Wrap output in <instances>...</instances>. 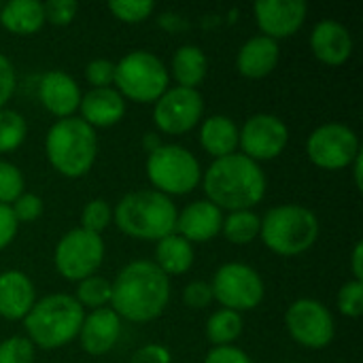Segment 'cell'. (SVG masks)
I'll return each instance as SVG.
<instances>
[{"mask_svg":"<svg viewBox=\"0 0 363 363\" xmlns=\"http://www.w3.org/2000/svg\"><path fill=\"white\" fill-rule=\"evenodd\" d=\"M170 302V279L149 259L128 264L111 283V306L130 323L157 319Z\"/></svg>","mask_w":363,"mask_h":363,"instance_id":"6da1fadb","label":"cell"},{"mask_svg":"<svg viewBox=\"0 0 363 363\" xmlns=\"http://www.w3.org/2000/svg\"><path fill=\"white\" fill-rule=\"evenodd\" d=\"M202 187L208 202L221 211H251L266 196V174L257 162L242 153H232L208 166Z\"/></svg>","mask_w":363,"mask_h":363,"instance_id":"7a4b0ae2","label":"cell"},{"mask_svg":"<svg viewBox=\"0 0 363 363\" xmlns=\"http://www.w3.org/2000/svg\"><path fill=\"white\" fill-rule=\"evenodd\" d=\"M177 217L174 202L155 189L125 194L113 211V221L125 236L155 242L174 234Z\"/></svg>","mask_w":363,"mask_h":363,"instance_id":"3957f363","label":"cell"},{"mask_svg":"<svg viewBox=\"0 0 363 363\" xmlns=\"http://www.w3.org/2000/svg\"><path fill=\"white\" fill-rule=\"evenodd\" d=\"M83 306L68 294H53L38 300L23 317L26 338L40 349H62L70 345L83 325Z\"/></svg>","mask_w":363,"mask_h":363,"instance_id":"277c9868","label":"cell"},{"mask_svg":"<svg viewBox=\"0 0 363 363\" xmlns=\"http://www.w3.org/2000/svg\"><path fill=\"white\" fill-rule=\"evenodd\" d=\"M49 164L68 179L85 177L98 157V136L81 117L57 119L45 138Z\"/></svg>","mask_w":363,"mask_h":363,"instance_id":"5b68a950","label":"cell"},{"mask_svg":"<svg viewBox=\"0 0 363 363\" xmlns=\"http://www.w3.org/2000/svg\"><path fill=\"white\" fill-rule=\"evenodd\" d=\"M264 245L283 257H296L308 251L319 238L317 215L300 204H281L270 208L259 228Z\"/></svg>","mask_w":363,"mask_h":363,"instance_id":"8992f818","label":"cell"},{"mask_svg":"<svg viewBox=\"0 0 363 363\" xmlns=\"http://www.w3.org/2000/svg\"><path fill=\"white\" fill-rule=\"evenodd\" d=\"M117 91L132 102H155L170 83L168 68L151 51H132L115 64Z\"/></svg>","mask_w":363,"mask_h":363,"instance_id":"52a82bcc","label":"cell"},{"mask_svg":"<svg viewBox=\"0 0 363 363\" xmlns=\"http://www.w3.org/2000/svg\"><path fill=\"white\" fill-rule=\"evenodd\" d=\"M147 177L164 196H185L202 181V170L191 151L181 145H162L147 157Z\"/></svg>","mask_w":363,"mask_h":363,"instance_id":"ba28073f","label":"cell"},{"mask_svg":"<svg viewBox=\"0 0 363 363\" xmlns=\"http://www.w3.org/2000/svg\"><path fill=\"white\" fill-rule=\"evenodd\" d=\"M53 262L57 272L66 281H85L94 277V272L104 262V240L100 234L87 232L83 228H74L66 232L55 245Z\"/></svg>","mask_w":363,"mask_h":363,"instance_id":"9c48e42d","label":"cell"},{"mask_svg":"<svg viewBox=\"0 0 363 363\" xmlns=\"http://www.w3.org/2000/svg\"><path fill=\"white\" fill-rule=\"evenodd\" d=\"M211 289L213 300H217L223 308L234 313H247L257 308L266 294L264 281L257 274V270L240 262L223 264L215 272Z\"/></svg>","mask_w":363,"mask_h":363,"instance_id":"30bf717a","label":"cell"},{"mask_svg":"<svg viewBox=\"0 0 363 363\" xmlns=\"http://www.w3.org/2000/svg\"><path fill=\"white\" fill-rule=\"evenodd\" d=\"M359 138L345 123H325L306 140L308 160L323 170L349 168L359 155Z\"/></svg>","mask_w":363,"mask_h":363,"instance_id":"8fae6325","label":"cell"},{"mask_svg":"<svg viewBox=\"0 0 363 363\" xmlns=\"http://www.w3.org/2000/svg\"><path fill=\"white\" fill-rule=\"evenodd\" d=\"M289 336L306 349H325L334 340V317L325 304L313 298L296 300L285 313Z\"/></svg>","mask_w":363,"mask_h":363,"instance_id":"7c38bea8","label":"cell"},{"mask_svg":"<svg viewBox=\"0 0 363 363\" xmlns=\"http://www.w3.org/2000/svg\"><path fill=\"white\" fill-rule=\"evenodd\" d=\"M204 115V98L198 89L168 87L153 106V123L164 134H185Z\"/></svg>","mask_w":363,"mask_h":363,"instance_id":"4fadbf2b","label":"cell"},{"mask_svg":"<svg viewBox=\"0 0 363 363\" xmlns=\"http://www.w3.org/2000/svg\"><path fill=\"white\" fill-rule=\"evenodd\" d=\"M289 143V130L283 119L270 113H257L238 130V147L242 155L253 162H268L279 157Z\"/></svg>","mask_w":363,"mask_h":363,"instance_id":"5bb4252c","label":"cell"},{"mask_svg":"<svg viewBox=\"0 0 363 363\" xmlns=\"http://www.w3.org/2000/svg\"><path fill=\"white\" fill-rule=\"evenodd\" d=\"M308 4L304 0H268L253 6L255 21L264 36L272 40L289 38L306 21Z\"/></svg>","mask_w":363,"mask_h":363,"instance_id":"9a60e30c","label":"cell"},{"mask_svg":"<svg viewBox=\"0 0 363 363\" xmlns=\"http://www.w3.org/2000/svg\"><path fill=\"white\" fill-rule=\"evenodd\" d=\"M38 98L40 104L57 119H68L74 117V111L81 104V89L77 81L62 72V70H51L43 74L40 85H38Z\"/></svg>","mask_w":363,"mask_h":363,"instance_id":"2e32d148","label":"cell"},{"mask_svg":"<svg viewBox=\"0 0 363 363\" xmlns=\"http://www.w3.org/2000/svg\"><path fill=\"white\" fill-rule=\"evenodd\" d=\"M119 336H121V319L108 306L91 311L83 319V325L79 330V340L83 351L94 357L108 353L117 345Z\"/></svg>","mask_w":363,"mask_h":363,"instance_id":"e0dca14e","label":"cell"},{"mask_svg":"<svg viewBox=\"0 0 363 363\" xmlns=\"http://www.w3.org/2000/svg\"><path fill=\"white\" fill-rule=\"evenodd\" d=\"M223 225V211L208 200H198L185 206L177 217V234L187 242H208Z\"/></svg>","mask_w":363,"mask_h":363,"instance_id":"ac0fdd59","label":"cell"},{"mask_svg":"<svg viewBox=\"0 0 363 363\" xmlns=\"http://www.w3.org/2000/svg\"><path fill=\"white\" fill-rule=\"evenodd\" d=\"M311 49L319 62L328 66H340L353 53V38L342 23L325 19L315 26L311 34Z\"/></svg>","mask_w":363,"mask_h":363,"instance_id":"d6986e66","label":"cell"},{"mask_svg":"<svg viewBox=\"0 0 363 363\" xmlns=\"http://www.w3.org/2000/svg\"><path fill=\"white\" fill-rule=\"evenodd\" d=\"M81 119L96 128H111L119 123L125 115V98L115 87L89 89L79 104Z\"/></svg>","mask_w":363,"mask_h":363,"instance_id":"ffe728a7","label":"cell"},{"mask_svg":"<svg viewBox=\"0 0 363 363\" xmlns=\"http://www.w3.org/2000/svg\"><path fill=\"white\" fill-rule=\"evenodd\" d=\"M36 304V291L32 281L19 270H6L0 274V317L19 321Z\"/></svg>","mask_w":363,"mask_h":363,"instance_id":"44dd1931","label":"cell"},{"mask_svg":"<svg viewBox=\"0 0 363 363\" xmlns=\"http://www.w3.org/2000/svg\"><path fill=\"white\" fill-rule=\"evenodd\" d=\"M279 43L259 34L249 38L236 57V68L247 79H264L279 64Z\"/></svg>","mask_w":363,"mask_h":363,"instance_id":"7402d4cb","label":"cell"},{"mask_svg":"<svg viewBox=\"0 0 363 363\" xmlns=\"http://www.w3.org/2000/svg\"><path fill=\"white\" fill-rule=\"evenodd\" d=\"M200 145L215 160L236 153L238 149V128L225 115H213L204 119L200 128Z\"/></svg>","mask_w":363,"mask_h":363,"instance_id":"603a6c76","label":"cell"},{"mask_svg":"<svg viewBox=\"0 0 363 363\" xmlns=\"http://www.w3.org/2000/svg\"><path fill=\"white\" fill-rule=\"evenodd\" d=\"M168 279L170 277H181L189 272L194 266V245L187 242L183 236L177 232L157 240L155 247V262H153Z\"/></svg>","mask_w":363,"mask_h":363,"instance_id":"cb8c5ba5","label":"cell"},{"mask_svg":"<svg viewBox=\"0 0 363 363\" xmlns=\"http://www.w3.org/2000/svg\"><path fill=\"white\" fill-rule=\"evenodd\" d=\"M0 23L4 30L28 36L43 28L45 11L43 4L36 0H13L0 6Z\"/></svg>","mask_w":363,"mask_h":363,"instance_id":"d4e9b609","label":"cell"},{"mask_svg":"<svg viewBox=\"0 0 363 363\" xmlns=\"http://www.w3.org/2000/svg\"><path fill=\"white\" fill-rule=\"evenodd\" d=\"M208 70V60L206 53L196 47V45H183L177 49L172 57V77L179 83V87L196 89Z\"/></svg>","mask_w":363,"mask_h":363,"instance_id":"484cf974","label":"cell"},{"mask_svg":"<svg viewBox=\"0 0 363 363\" xmlns=\"http://www.w3.org/2000/svg\"><path fill=\"white\" fill-rule=\"evenodd\" d=\"M242 334V317L240 313L221 308L213 313L206 321V338L215 347H230Z\"/></svg>","mask_w":363,"mask_h":363,"instance_id":"4316f807","label":"cell"},{"mask_svg":"<svg viewBox=\"0 0 363 363\" xmlns=\"http://www.w3.org/2000/svg\"><path fill=\"white\" fill-rule=\"evenodd\" d=\"M262 217L253 211H234L228 217H223L221 232L225 238L234 245H249L259 236Z\"/></svg>","mask_w":363,"mask_h":363,"instance_id":"83f0119b","label":"cell"},{"mask_svg":"<svg viewBox=\"0 0 363 363\" xmlns=\"http://www.w3.org/2000/svg\"><path fill=\"white\" fill-rule=\"evenodd\" d=\"M26 119L11 108H0V153L15 151L26 140Z\"/></svg>","mask_w":363,"mask_h":363,"instance_id":"f1b7e54d","label":"cell"},{"mask_svg":"<svg viewBox=\"0 0 363 363\" xmlns=\"http://www.w3.org/2000/svg\"><path fill=\"white\" fill-rule=\"evenodd\" d=\"M83 308H104L111 302V283L102 277H89L79 283L77 287V298H74Z\"/></svg>","mask_w":363,"mask_h":363,"instance_id":"f546056e","label":"cell"},{"mask_svg":"<svg viewBox=\"0 0 363 363\" xmlns=\"http://www.w3.org/2000/svg\"><path fill=\"white\" fill-rule=\"evenodd\" d=\"M108 11L125 23H140L151 17L155 11V2L151 0H113L108 4Z\"/></svg>","mask_w":363,"mask_h":363,"instance_id":"4dcf8cb0","label":"cell"},{"mask_svg":"<svg viewBox=\"0 0 363 363\" xmlns=\"http://www.w3.org/2000/svg\"><path fill=\"white\" fill-rule=\"evenodd\" d=\"M111 221H113V211H111L108 202L102 198L89 200L81 213V228L87 232H94V234H102Z\"/></svg>","mask_w":363,"mask_h":363,"instance_id":"1f68e13d","label":"cell"},{"mask_svg":"<svg viewBox=\"0 0 363 363\" xmlns=\"http://www.w3.org/2000/svg\"><path fill=\"white\" fill-rule=\"evenodd\" d=\"M23 174L11 162H0V204L11 206L23 194Z\"/></svg>","mask_w":363,"mask_h":363,"instance_id":"d6a6232c","label":"cell"},{"mask_svg":"<svg viewBox=\"0 0 363 363\" xmlns=\"http://www.w3.org/2000/svg\"><path fill=\"white\" fill-rule=\"evenodd\" d=\"M34 345L26 336H11L0 345V363H32Z\"/></svg>","mask_w":363,"mask_h":363,"instance_id":"836d02e7","label":"cell"},{"mask_svg":"<svg viewBox=\"0 0 363 363\" xmlns=\"http://www.w3.org/2000/svg\"><path fill=\"white\" fill-rule=\"evenodd\" d=\"M338 311L345 317L357 319L363 311V283L362 281H349L338 291Z\"/></svg>","mask_w":363,"mask_h":363,"instance_id":"e575fe53","label":"cell"},{"mask_svg":"<svg viewBox=\"0 0 363 363\" xmlns=\"http://www.w3.org/2000/svg\"><path fill=\"white\" fill-rule=\"evenodd\" d=\"M45 11V21L53 26H68L79 11V4L74 0H49L43 4Z\"/></svg>","mask_w":363,"mask_h":363,"instance_id":"d590c367","label":"cell"},{"mask_svg":"<svg viewBox=\"0 0 363 363\" xmlns=\"http://www.w3.org/2000/svg\"><path fill=\"white\" fill-rule=\"evenodd\" d=\"M11 211L17 219V223H32L43 215V200L34 194H21L13 204Z\"/></svg>","mask_w":363,"mask_h":363,"instance_id":"8d00e7d4","label":"cell"},{"mask_svg":"<svg viewBox=\"0 0 363 363\" xmlns=\"http://www.w3.org/2000/svg\"><path fill=\"white\" fill-rule=\"evenodd\" d=\"M85 79L91 85V89L111 87L115 81V64L108 60H91L85 66Z\"/></svg>","mask_w":363,"mask_h":363,"instance_id":"74e56055","label":"cell"},{"mask_svg":"<svg viewBox=\"0 0 363 363\" xmlns=\"http://www.w3.org/2000/svg\"><path fill=\"white\" fill-rule=\"evenodd\" d=\"M183 302L189 306V308H196V311H202L206 308L211 302H213V289H211V283H204V281H194L185 287L183 291Z\"/></svg>","mask_w":363,"mask_h":363,"instance_id":"f35d334b","label":"cell"},{"mask_svg":"<svg viewBox=\"0 0 363 363\" xmlns=\"http://www.w3.org/2000/svg\"><path fill=\"white\" fill-rule=\"evenodd\" d=\"M15 87H17L15 68L11 60L0 53V108H4V104L11 100V96L15 94Z\"/></svg>","mask_w":363,"mask_h":363,"instance_id":"ab89813d","label":"cell"},{"mask_svg":"<svg viewBox=\"0 0 363 363\" xmlns=\"http://www.w3.org/2000/svg\"><path fill=\"white\" fill-rule=\"evenodd\" d=\"M204 363H253V362H251V357H249L242 349H238V347L230 345V347H215V349H211V351H208V355H206V359H204Z\"/></svg>","mask_w":363,"mask_h":363,"instance_id":"60d3db41","label":"cell"},{"mask_svg":"<svg viewBox=\"0 0 363 363\" xmlns=\"http://www.w3.org/2000/svg\"><path fill=\"white\" fill-rule=\"evenodd\" d=\"M130 363H172V355L162 345H145L134 351Z\"/></svg>","mask_w":363,"mask_h":363,"instance_id":"b9f144b4","label":"cell"},{"mask_svg":"<svg viewBox=\"0 0 363 363\" xmlns=\"http://www.w3.org/2000/svg\"><path fill=\"white\" fill-rule=\"evenodd\" d=\"M17 230H19V223L11 211V206L6 204H0V251L6 249L15 236H17Z\"/></svg>","mask_w":363,"mask_h":363,"instance_id":"7bdbcfd3","label":"cell"},{"mask_svg":"<svg viewBox=\"0 0 363 363\" xmlns=\"http://www.w3.org/2000/svg\"><path fill=\"white\" fill-rule=\"evenodd\" d=\"M351 268H353V281H362L363 283V242H357L351 255Z\"/></svg>","mask_w":363,"mask_h":363,"instance_id":"ee69618b","label":"cell"},{"mask_svg":"<svg viewBox=\"0 0 363 363\" xmlns=\"http://www.w3.org/2000/svg\"><path fill=\"white\" fill-rule=\"evenodd\" d=\"M160 147H162L160 134H153V132L145 134V138H143V149H145L147 153H153V151H157Z\"/></svg>","mask_w":363,"mask_h":363,"instance_id":"f6af8a7d","label":"cell"},{"mask_svg":"<svg viewBox=\"0 0 363 363\" xmlns=\"http://www.w3.org/2000/svg\"><path fill=\"white\" fill-rule=\"evenodd\" d=\"M353 172H355V185H357V189H363V157H362V151H359V155L355 157V162H353Z\"/></svg>","mask_w":363,"mask_h":363,"instance_id":"bcb514c9","label":"cell"},{"mask_svg":"<svg viewBox=\"0 0 363 363\" xmlns=\"http://www.w3.org/2000/svg\"><path fill=\"white\" fill-rule=\"evenodd\" d=\"M0 6H2V4H0Z\"/></svg>","mask_w":363,"mask_h":363,"instance_id":"7dc6e473","label":"cell"}]
</instances>
